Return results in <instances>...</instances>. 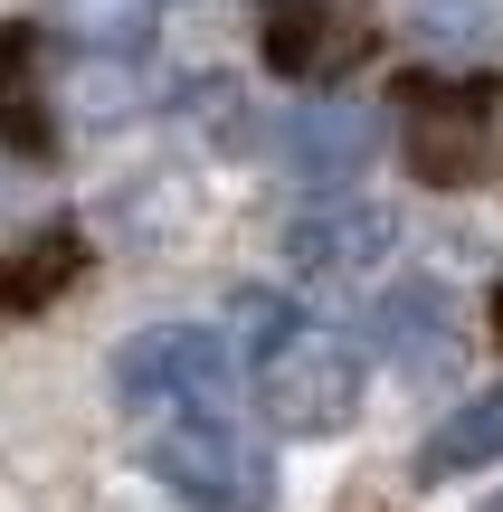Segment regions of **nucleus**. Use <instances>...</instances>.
I'll return each mask as SVG.
<instances>
[{
    "instance_id": "f257e3e1",
    "label": "nucleus",
    "mask_w": 503,
    "mask_h": 512,
    "mask_svg": "<svg viewBox=\"0 0 503 512\" xmlns=\"http://www.w3.org/2000/svg\"><path fill=\"white\" fill-rule=\"evenodd\" d=\"M228 332H238V370L257 389V408L285 437H333V427L361 418V351L323 313H304L295 294L238 285L228 294Z\"/></svg>"
},
{
    "instance_id": "f03ea898",
    "label": "nucleus",
    "mask_w": 503,
    "mask_h": 512,
    "mask_svg": "<svg viewBox=\"0 0 503 512\" xmlns=\"http://www.w3.org/2000/svg\"><path fill=\"white\" fill-rule=\"evenodd\" d=\"M143 465H152V484H171V503H190V512H276V456H266L228 408L152 418Z\"/></svg>"
},
{
    "instance_id": "7ed1b4c3",
    "label": "nucleus",
    "mask_w": 503,
    "mask_h": 512,
    "mask_svg": "<svg viewBox=\"0 0 503 512\" xmlns=\"http://www.w3.org/2000/svg\"><path fill=\"white\" fill-rule=\"evenodd\" d=\"M494 105H503L494 76H456V67H418V76H399V105H390V114H399V162H409L428 190H466V181H485Z\"/></svg>"
},
{
    "instance_id": "20e7f679",
    "label": "nucleus",
    "mask_w": 503,
    "mask_h": 512,
    "mask_svg": "<svg viewBox=\"0 0 503 512\" xmlns=\"http://www.w3.org/2000/svg\"><path fill=\"white\" fill-rule=\"evenodd\" d=\"M114 399L133 418H190V408H228L238 399V351L209 323H152L114 351Z\"/></svg>"
},
{
    "instance_id": "39448f33",
    "label": "nucleus",
    "mask_w": 503,
    "mask_h": 512,
    "mask_svg": "<svg viewBox=\"0 0 503 512\" xmlns=\"http://www.w3.org/2000/svg\"><path fill=\"white\" fill-rule=\"evenodd\" d=\"M380 48V0H257V57L285 86L333 95Z\"/></svg>"
},
{
    "instance_id": "423d86ee",
    "label": "nucleus",
    "mask_w": 503,
    "mask_h": 512,
    "mask_svg": "<svg viewBox=\"0 0 503 512\" xmlns=\"http://www.w3.org/2000/svg\"><path fill=\"white\" fill-rule=\"evenodd\" d=\"M390 247H399V228H390V209H371V200H323V209H304V219L285 228V256H295L304 275H323V285L371 275Z\"/></svg>"
},
{
    "instance_id": "0eeeda50",
    "label": "nucleus",
    "mask_w": 503,
    "mask_h": 512,
    "mask_svg": "<svg viewBox=\"0 0 503 512\" xmlns=\"http://www.w3.org/2000/svg\"><path fill=\"white\" fill-rule=\"evenodd\" d=\"M475 465H503V380L475 389V399L418 446V484H456V475H475Z\"/></svg>"
},
{
    "instance_id": "6e6552de",
    "label": "nucleus",
    "mask_w": 503,
    "mask_h": 512,
    "mask_svg": "<svg viewBox=\"0 0 503 512\" xmlns=\"http://www.w3.org/2000/svg\"><path fill=\"white\" fill-rule=\"evenodd\" d=\"M285 162H295L304 181L342 190L361 162H371V124H361L352 105H314V114H295V124H285Z\"/></svg>"
},
{
    "instance_id": "1a4fd4ad",
    "label": "nucleus",
    "mask_w": 503,
    "mask_h": 512,
    "mask_svg": "<svg viewBox=\"0 0 503 512\" xmlns=\"http://www.w3.org/2000/svg\"><path fill=\"white\" fill-rule=\"evenodd\" d=\"M48 19L86 57H143L152 29H162V0H48Z\"/></svg>"
},
{
    "instance_id": "9d476101",
    "label": "nucleus",
    "mask_w": 503,
    "mask_h": 512,
    "mask_svg": "<svg viewBox=\"0 0 503 512\" xmlns=\"http://www.w3.org/2000/svg\"><path fill=\"white\" fill-rule=\"evenodd\" d=\"M447 332H456V304L437 285H390L380 294V342H390L399 361H437Z\"/></svg>"
},
{
    "instance_id": "9b49d317",
    "label": "nucleus",
    "mask_w": 503,
    "mask_h": 512,
    "mask_svg": "<svg viewBox=\"0 0 503 512\" xmlns=\"http://www.w3.org/2000/svg\"><path fill=\"white\" fill-rule=\"evenodd\" d=\"M0 152L48 162V114H38V76H29V38L0 29Z\"/></svg>"
},
{
    "instance_id": "f8f14e48",
    "label": "nucleus",
    "mask_w": 503,
    "mask_h": 512,
    "mask_svg": "<svg viewBox=\"0 0 503 512\" xmlns=\"http://www.w3.org/2000/svg\"><path fill=\"white\" fill-rule=\"evenodd\" d=\"M409 29L437 38V48H475V38L503 29V0H409Z\"/></svg>"
},
{
    "instance_id": "ddd939ff",
    "label": "nucleus",
    "mask_w": 503,
    "mask_h": 512,
    "mask_svg": "<svg viewBox=\"0 0 503 512\" xmlns=\"http://www.w3.org/2000/svg\"><path fill=\"white\" fill-rule=\"evenodd\" d=\"M475 512H503V494H485V503H475Z\"/></svg>"
},
{
    "instance_id": "4468645a",
    "label": "nucleus",
    "mask_w": 503,
    "mask_h": 512,
    "mask_svg": "<svg viewBox=\"0 0 503 512\" xmlns=\"http://www.w3.org/2000/svg\"><path fill=\"white\" fill-rule=\"evenodd\" d=\"M162 10H171V0H162Z\"/></svg>"
}]
</instances>
